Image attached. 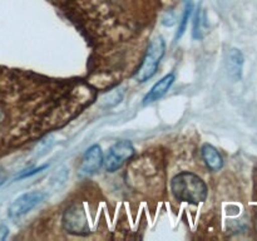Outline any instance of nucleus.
Segmentation results:
<instances>
[{"label":"nucleus","instance_id":"9d476101","mask_svg":"<svg viewBox=\"0 0 257 241\" xmlns=\"http://www.w3.org/2000/svg\"><path fill=\"white\" fill-rule=\"evenodd\" d=\"M192 12H193V0H186L185 9H183L182 17H181V20H180V24H178V30H177V33H176V37H175L176 42H178V40L182 38V35L185 34L186 29H187L188 20H190L191 15H192Z\"/></svg>","mask_w":257,"mask_h":241},{"label":"nucleus","instance_id":"20e7f679","mask_svg":"<svg viewBox=\"0 0 257 241\" xmlns=\"http://www.w3.org/2000/svg\"><path fill=\"white\" fill-rule=\"evenodd\" d=\"M63 226L68 232L74 235H87L89 232L87 215L80 203H74L65 210L63 215Z\"/></svg>","mask_w":257,"mask_h":241},{"label":"nucleus","instance_id":"f257e3e1","mask_svg":"<svg viewBox=\"0 0 257 241\" xmlns=\"http://www.w3.org/2000/svg\"><path fill=\"white\" fill-rule=\"evenodd\" d=\"M173 196L182 202L198 205L207 198V186L192 172H181L171 181Z\"/></svg>","mask_w":257,"mask_h":241},{"label":"nucleus","instance_id":"ddd939ff","mask_svg":"<svg viewBox=\"0 0 257 241\" xmlns=\"http://www.w3.org/2000/svg\"><path fill=\"white\" fill-rule=\"evenodd\" d=\"M118 90L119 89H114L113 92L108 93V94L105 95V98H103V100H105L108 105H113V104H117V103H119L120 99H122V97H123V90L122 92H119V94H118Z\"/></svg>","mask_w":257,"mask_h":241},{"label":"nucleus","instance_id":"39448f33","mask_svg":"<svg viewBox=\"0 0 257 241\" xmlns=\"http://www.w3.org/2000/svg\"><path fill=\"white\" fill-rule=\"evenodd\" d=\"M45 193L42 191H30V192L23 193L18 198H15L9 206V217L13 220H18V218L23 217L27 213H29L33 208L37 207L38 205L44 201Z\"/></svg>","mask_w":257,"mask_h":241},{"label":"nucleus","instance_id":"9b49d317","mask_svg":"<svg viewBox=\"0 0 257 241\" xmlns=\"http://www.w3.org/2000/svg\"><path fill=\"white\" fill-rule=\"evenodd\" d=\"M68 177H69V170L65 167H62L50 177V187H52L53 190H59V188H62L63 186L65 185Z\"/></svg>","mask_w":257,"mask_h":241},{"label":"nucleus","instance_id":"f3484780","mask_svg":"<svg viewBox=\"0 0 257 241\" xmlns=\"http://www.w3.org/2000/svg\"><path fill=\"white\" fill-rule=\"evenodd\" d=\"M2 183H3V181H2V182H0V185H2Z\"/></svg>","mask_w":257,"mask_h":241},{"label":"nucleus","instance_id":"dca6fc26","mask_svg":"<svg viewBox=\"0 0 257 241\" xmlns=\"http://www.w3.org/2000/svg\"><path fill=\"white\" fill-rule=\"evenodd\" d=\"M0 175H2V170H0Z\"/></svg>","mask_w":257,"mask_h":241},{"label":"nucleus","instance_id":"0eeeda50","mask_svg":"<svg viewBox=\"0 0 257 241\" xmlns=\"http://www.w3.org/2000/svg\"><path fill=\"white\" fill-rule=\"evenodd\" d=\"M175 79V73H168L165 77L161 78V79L151 88L150 92L145 95V98H143V104H151V103L157 102L158 99H161V98L170 90V88L172 87Z\"/></svg>","mask_w":257,"mask_h":241},{"label":"nucleus","instance_id":"7ed1b4c3","mask_svg":"<svg viewBox=\"0 0 257 241\" xmlns=\"http://www.w3.org/2000/svg\"><path fill=\"white\" fill-rule=\"evenodd\" d=\"M135 153L136 151L132 142L118 141L114 145L110 146L108 152L105 153L103 165L108 172H114V171L119 170L127 161H130L135 156Z\"/></svg>","mask_w":257,"mask_h":241},{"label":"nucleus","instance_id":"6e6552de","mask_svg":"<svg viewBox=\"0 0 257 241\" xmlns=\"http://www.w3.org/2000/svg\"><path fill=\"white\" fill-rule=\"evenodd\" d=\"M245 58H243L242 52L238 48H232L227 54V60H226V68H227L228 77L233 82H238L242 78V69Z\"/></svg>","mask_w":257,"mask_h":241},{"label":"nucleus","instance_id":"2eb2a0df","mask_svg":"<svg viewBox=\"0 0 257 241\" xmlns=\"http://www.w3.org/2000/svg\"><path fill=\"white\" fill-rule=\"evenodd\" d=\"M48 167V165H44V166H40V167H38V168H34V170H32V171H29V172H24V173H22V175L19 176V180L20 178H27V177H30V176H33V175H35V173H38V172H40V171H43L44 170V168H47Z\"/></svg>","mask_w":257,"mask_h":241},{"label":"nucleus","instance_id":"f8f14e48","mask_svg":"<svg viewBox=\"0 0 257 241\" xmlns=\"http://www.w3.org/2000/svg\"><path fill=\"white\" fill-rule=\"evenodd\" d=\"M53 145H54V137H53L52 135L47 136V137H44L43 140H40L39 142H38L37 147H35V156L40 157V156L45 155V153L52 148Z\"/></svg>","mask_w":257,"mask_h":241},{"label":"nucleus","instance_id":"4468645a","mask_svg":"<svg viewBox=\"0 0 257 241\" xmlns=\"http://www.w3.org/2000/svg\"><path fill=\"white\" fill-rule=\"evenodd\" d=\"M162 23H163V25H166V27H172V25L176 23V18L173 17L172 13L168 12V13H166V15L163 17Z\"/></svg>","mask_w":257,"mask_h":241},{"label":"nucleus","instance_id":"1a4fd4ad","mask_svg":"<svg viewBox=\"0 0 257 241\" xmlns=\"http://www.w3.org/2000/svg\"><path fill=\"white\" fill-rule=\"evenodd\" d=\"M201 155H202L206 166L211 171H220L223 167L222 156L212 145H208V143L203 145L201 148Z\"/></svg>","mask_w":257,"mask_h":241},{"label":"nucleus","instance_id":"423d86ee","mask_svg":"<svg viewBox=\"0 0 257 241\" xmlns=\"http://www.w3.org/2000/svg\"><path fill=\"white\" fill-rule=\"evenodd\" d=\"M104 155L99 145H93L85 151L79 167L80 176H93L102 168Z\"/></svg>","mask_w":257,"mask_h":241},{"label":"nucleus","instance_id":"f03ea898","mask_svg":"<svg viewBox=\"0 0 257 241\" xmlns=\"http://www.w3.org/2000/svg\"><path fill=\"white\" fill-rule=\"evenodd\" d=\"M166 52V43L162 37H156L148 44L142 64L138 68L135 78L137 82L145 83L153 77Z\"/></svg>","mask_w":257,"mask_h":241}]
</instances>
